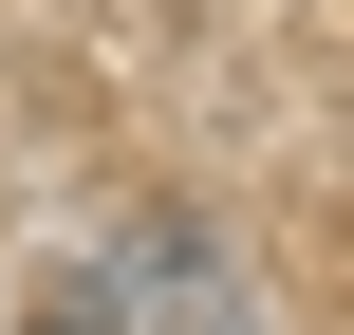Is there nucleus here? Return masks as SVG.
<instances>
[{
    "mask_svg": "<svg viewBox=\"0 0 354 335\" xmlns=\"http://www.w3.org/2000/svg\"><path fill=\"white\" fill-rule=\"evenodd\" d=\"M112 317L131 335H243V298H224V261L187 224H149V242H112Z\"/></svg>",
    "mask_w": 354,
    "mask_h": 335,
    "instance_id": "f257e3e1",
    "label": "nucleus"
},
{
    "mask_svg": "<svg viewBox=\"0 0 354 335\" xmlns=\"http://www.w3.org/2000/svg\"><path fill=\"white\" fill-rule=\"evenodd\" d=\"M56 335H75V317H56Z\"/></svg>",
    "mask_w": 354,
    "mask_h": 335,
    "instance_id": "f03ea898",
    "label": "nucleus"
}]
</instances>
